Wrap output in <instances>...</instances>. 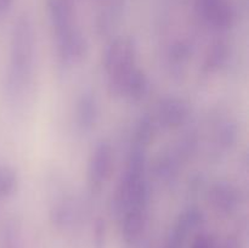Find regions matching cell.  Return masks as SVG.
<instances>
[{
    "label": "cell",
    "mask_w": 249,
    "mask_h": 248,
    "mask_svg": "<svg viewBox=\"0 0 249 248\" xmlns=\"http://www.w3.org/2000/svg\"><path fill=\"white\" fill-rule=\"evenodd\" d=\"M10 1L11 0H0V15L5 14L10 6Z\"/></svg>",
    "instance_id": "obj_22"
},
{
    "label": "cell",
    "mask_w": 249,
    "mask_h": 248,
    "mask_svg": "<svg viewBox=\"0 0 249 248\" xmlns=\"http://www.w3.org/2000/svg\"><path fill=\"white\" fill-rule=\"evenodd\" d=\"M105 240H106V226H105L104 220L99 219L95 225V248H105Z\"/></svg>",
    "instance_id": "obj_19"
},
{
    "label": "cell",
    "mask_w": 249,
    "mask_h": 248,
    "mask_svg": "<svg viewBox=\"0 0 249 248\" xmlns=\"http://www.w3.org/2000/svg\"><path fill=\"white\" fill-rule=\"evenodd\" d=\"M17 186L16 173L7 165H0V199L11 196Z\"/></svg>",
    "instance_id": "obj_15"
},
{
    "label": "cell",
    "mask_w": 249,
    "mask_h": 248,
    "mask_svg": "<svg viewBox=\"0 0 249 248\" xmlns=\"http://www.w3.org/2000/svg\"><path fill=\"white\" fill-rule=\"evenodd\" d=\"M113 151L107 141H100L90 155L88 163V185L92 192H99L111 175Z\"/></svg>",
    "instance_id": "obj_3"
},
{
    "label": "cell",
    "mask_w": 249,
    "mask_h": 248,
    "mask_svg": "<svg viewBox=\"0 0 249 248\" xmlns=\"http://www.w3.org/2000/svg\"><path fill=\"white\" fill-rule=\"evenodd\" d=\"M216 243L207 235H198L192 242L191 248H214Z\"/></svg>",
    "instance_id": "obj_20"
},
{
    "label": "cell",
    "mask_w": 249,
    "mask_h": 248,
    "mask_svg": "<svg viewBox=\"0 0 249 248\" xmlns=\"http://www.w3.org/2000/svg\"><path fill=\"white\" fill-rule=\"evenodd\" d=\"M33 62V28L28 19L21 18L15 23L10 41L6 90L11 99L17 100L23 96L32 79Z\"/></svg>",
    "instance_id": "obj_1"
},
{
    "label": "cell",
    "mask_w": 249,
    "mask_h": 248,
    "mask_svg": "<svg viewBox=\"0 0 249 248\" xmlns=\"http://www.w3.org/2000/svg\"><path fill=\"white\" fill-rule=\"evenodd\" d=\"M237 139V126L231 121H225L219 125L216 131V142L224 148H229L236 142Z\"/></svg>",
    "instance_id": "obj_16"
},
{
    "label": "cell",
    "mask_w": 249,
    "mask_h": 248,
    "mask_svg": "<svg viewBox=\"0 0 249 248\" xmlns=\"http://www.w3.org/2000/svg\"><path fill=\"white\" fill-rule=\"evenodd\" d=\"M202 221H203V214L198 208L192 207L186 209L184 213L180 214L177 223L173 226L165 248H182L187 235L197 226L201 225Z\"/></svg>",
    "instance_id": "obj_5"
},
{
    "label": "cell",
    "mask_w": 249,
    "mask_h": 248,
    "mask_svg": "<svg viewBox=\"0 0 249 248\" xmlns=\"http://www.w3.org/2000/svg\"><path fill=\"white\" fill-rule=\"evenodd\" d=\"M99 119V105L95 95L90 91H85L80 95L75 108V122L83 133L92 130Z\"/></svg>",
    "instance_id": "obj_7"
},
{
    "label": "cell",
    "mask_w": 249,
    "mask_h": 248,
    "mask_svg": "<svg viewBox=\"0 0 249 248\" xmlns=\"http://www.w3.org/2000/svg\"><path fill=\"white\" fill-rule=\"evenodd\" d=\"M71 206L67 203H60L57 206H55V208L51 212V218H53V223H56L57 225H65L66 223H68L71 218Z\"/></svg>",
    "instance_id": "obj_17"
},
{
    "label": "cell",
    "mask_w": 249,
    "mask_h": 248,
    "mask_svg": "<svg viewBox=\"0 0 249 248\" xmlns=\"http://www.w3.org/2000/svg\"><path fill=\"white\" fill-rule=\"evenodd\" d=\"M179 163V157L175 156L174 153L160 156L157 160V164H156V173L163 180L173 179L178 174Z\"/></svg>",
    "instance_id": "obj_13"
},
{
    "label": "cell",
    "mask_w": 249,
    "mask_h": 248,
    "mask_svg": "<svg viewBox=\"0 0 249 248\" xmlns=\"http://www.w3.org/2000/svg\"><path fill=\"white\" fill-rule=\"evenodd\" d=\"M147 220V212L128 209L122 213V235L128 243H134L141 237Z\"/></svg>",
    "instance_id": "obj_9"
},
{
    "label": "cell",
    "mask_w": 249,
    "mask_h": 248,
    "mask_svg": "<svg viewBox=\"0 0 249 248\" xmlns=\"http://www.w3.org/2000/svg\"><path fill=\"white\" fill-rule=\"evenodd\" d=\"M156 129H157V124H156L155 119L152 117L145 116L140 118L135 128V131H134V145L148 148V146L152 143L153 139H155Z\"/></svg>",
    "instance_id": "obj_12"
},
{
    "label": "cell",
    "mask_w": 249,
    "mask_h": 248,
    "mask_svg": "<svg viewBox=\"0 0 249 248\" xmlns=\"http://www.w3.org/2000/svg\"><path fill=\"white\" fill-rule=\"evenodd\" d=\"M190 107L180 97L165 96L158 101L156 108V124L164 129H177L186 123Z\"/></svg>",
    "instance_id": "obj_4"
},
{
    "label": "cell",
    "mask_w": 249,
    "mask_h": 248,
    "mask_svg": "<svg viewBox=\"0 0 249 248\" xmlns=\"http://www.w3.org/2000/svg\"><path fill=\"white\" fill-rule=\"evenodd\" d=\"M4 248H19L18 232L15 225H7L4 231Z\"/></svg>",
    "instance_id": "obj_18"
},
{
    "label": "cell",
    "mask_w": 249,
    "mask_h": 248,
    "mask_svg": "<svg viewBox=\"0 0 249 248\" xmlns=\"http://www.w3.org/2000/svg\"><path fill=\"white\" fill-rule=\"evenodd\" d=\"M229 60V46L224 41H216L209 49L204 60L203 70L206 73H215L226 65Z\"/></svg>",
    "instance_id": "obj_11"
},
{
    "label": "cell",
    "mask_w": 249,
    "mask_h": 248,
    "mask_svg": "<svg viewBox=\"0 0 249 248\" xmlns=\"http://www.w3.org/2000/svg\"><path fill=\"white\" fill-rule=\"evenodd\" d=\"M209 201L221 213L230 214L240 204V194L237 189L228 182H216L209 190Z\"/></svg>",
    "instance_id": "obj_6"
},
{
    "label": "cell",
    "mask_w": 249,
    "mask_h": 248,
    "mask_svg": "<svg viewBox=\"0 0 249 248\" xmlns=\"http://www.w3.org/2000/svg\"><path fill=\"white\" fill-rule=\"evenodd\" d=\"M169 63L173 68H181L191 56V46L186 41H177L169 49Z\"/></svg>",
    "instance_id": "obj_14"
},
{
    "label": "cell",
    "mask_w": 249,
    "mask_h": 248,
    "mask_svg": "<svg viewBox=\"0 0 249 248\" xmlns=\"http://www.w3.org/2000/svg\"><path fill=\"white\" fill-rule=\"evenodd\" d=\"M136 67L135 43L125 38L112 40L104 55V68L108 78L109 94L122 96L124 84Z\"/></svg>",
    "instance_id": "obj_2"
},
{
    "label": "cell",
    "mask_w": 249,
    "mask_h": 248,
    "mask_svg": "<svg viewBox=\"0 0 249 248\" xmlns=\"http://www.w3.org/2000/svg\"><path fill=\"white\" fill-rule=\"evenodd\" d=\"M219 248H240V245L235 237H229Z\"/></svg>",
    "instance_id": "obj_21"
},
{
    "label": "cell",
    "mask_w": 249,
    "mask_h": 248,
    "mask_svg": "<svg viewBox=\"0 0 249 248\" xmlns=\"http://www.w3.org/2000/svg\"><path fill=\"white\" fill-rule=\"evenodd\" d=\"M148 90H150V80L147 75L142 70L136 67L126 79L122 96L131 101H141L148 94Z\"/></svg>",
    "instance_id": "obj_10"
},
{
    "label": "cell",
    "mask_w": 249,
    "mask_h": 248,
    "mask_svg": "<svg viewBox=\"0 0 249 248\" xmlns=\"http://www.w3.org/2000/svg\"><path fill=\"white\" fill-rule=\"evenodd\" d=\"M201 11L204 19L215 28H229L232 21L230 7L223 0H202Z\"/></svg>",
    "instance_id": "obj_8"
}]
</instances>
